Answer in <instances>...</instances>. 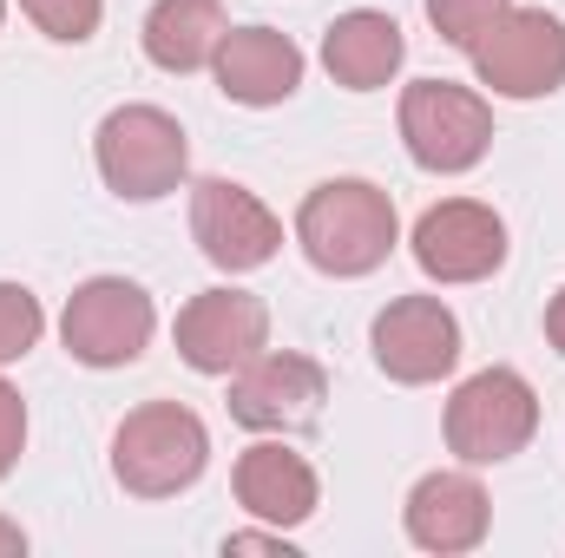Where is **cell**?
<instances>
[{
  "mask_svg": "<svg viewBox=\"0 0 565 558\" xmlns=\"http://www.w3.org/2000/svg\"><path fill=\"white\" fill-rule=\"evenodd\" d=\"M158 335V309L132 277H86L60 309V342L79 368H132Z\"/></svg>",
  "mask_w": 565,
  "mask_h": 558,
  "instance_id": "8992f818",
  "label": "cell"
},
{
  "mask_svg": "<svg viewBox=\"0 0 565 558\" xmlns=\"http://www.w3.org/2000/svg\"><path fill=\"white\" fill-rule=\"evenodd\" d=\"M415 264L427 282L440 289H460V282H487L507 264V217L480 197H440L415 217V237H408Z\"/></svg>",
  "mask_w": 565,
  "mask_h": 558,
  "instance_id": "9c48e42d",
  "label": "cell"
},
{
  "mask_svg": "<svg viewBox=\"0 0 565 558\" xmlns=\"http://www.w3.org/2000/svg\"><path fill=\"white\" fill-rule=\"evenodd\" d=\"M507 7H513V0H427V20H434V33H440L447 46H460V53H467V46H473L500 13H507Z\"/></svg>",
  "mask_w": 565,
  "mask_h": 558,
  "instance_id": "ffe728a7",
  "label": "cell"
},
{
  "mask_svg": "<svg viewBox=\"0 0 565 558\" xmlns=\"http://www.w3.org/2000/svg\"><path fill=\"white\" fill-rule=\"evenodd\" d=\"M231 493H237V506L250 513V519H264V526H302V519H316V506H322V480H316V466L296 453V447H282V440H257V447H244L237 453V466H231Z\"/></svg>",
  "mask_w": 565,
  "mask_h": 558,
  "instance_id": "9a60e30c",
  "label": "cell"
},
{
  "mask_svg": "<svg viewBox=\"0 0 565 558\" xmlns=\"http://www.w3.org/2000/svg\"><path fill=\"white\" fill-rule=\"evenodd\" d=\"M40 335H46L40 296H33L26 282H0V368L26 362V355L40 348Z\"/></svg>",
  "mask_w": 565,
  "mask_h": 558,
  "instance_id": "ac0fdd59",
  "label": "cell"
},
{
  "mask_svg": "<svg viewBox=\"0 0 565 558\" xmlns=\"http://www.w3.org/2000/svg\"><path fill=\"white\" fill-rule=\"evenodd\" d=\"M211 73H217V93H224L231 106L264 112V106L296 99L309 60H302V46H296L289 33H277V26H231V33L217 40Z\"/></svg>",
  "mask_w": 565,
  "mask_h": 558,
  "instance_id": "5bb4252c",
  "label": "cell"
},
{
  "mask_svg": "<svg viewBox=\"0 0 565 558\" xmlns=\"http://www.w3.org/2000/svg\"><path fill=\"white\" fill-rule=\"evenodd\" d=\"M171 335H178V362H184V368L231 382L250 355L270 348V302L250 296V289L217 282V289H198V296L178 309V329H171Z\"/></svg>",
  "mask_w": 565,
  "mask_h": 558,
  "instance_id": "30bf717a",
  "label": "cell"
},
{
  "mask_svg": "<svg viewBox=\"0 0 565 558\" xmlns=\"http://www.w3.org/2000/svg\"><path fill=\"white\" fill-rule=\"evenodd\" d=\"M20 552H26V533H20V526L0 513V558H20Z\"/></svg>",
  "mask_w": 565,
  "mask_h": 558,
  "instance_id": "cb8c5ba5",
  "label": "cell"
},
{
  "mask_svg": "<svg viewBox=\"0 0 565 558\" xmlns=\"http://www.w3.org/2000/svg\"><path fill=\"white\" fill-rule=\"evenodd\" d=\"M191 237H198L204 264H217L224 277H250V270L277 264L282 217L237 178H198L191 184Z\"/></svg>",
  "mask_w": 565,
  "mask_h": 558,
  "instance_id": "ba28073f",
  "label": "cell"
},
{
  "mask_svg": "<svg viewBox=\"0 0 565 558\" xmlns=\"http://www.w3.org/2000/svg\"><path fill=\"white\" fill-rule=\"evenodd\" d=\"M224 552H282V558H296V546H289L282 526H270V533H231Z\"/></svg>",
  "mask_w": 565,
  "mask_h": 558,
  "instance_id": "7402d4cb",
  "label": "cell"
},
{
  "mask_svg": "<svg viewBox=\"0 0 565 558\" xmlns=\"http://www.w3.org/2000/svg\"><path fill=\"white\" fill-rule=\"evenodd\" d=\"M402 144L434 178H460L493 151V106L473 86L415 79L402 86Z\"/></svg>",
  "mask_w": 565,
  "mask_h": 558,
  "instance_id": "5b68a950",
  "label": "cell"
},
{
  "mask_svg": "<svg viewBox=\"0 0 565 558\" xmlns=\"http://www.w3.org/2000/svg\"><path fill=\"white\" fill-rule=\"evenodd\" d=\"M20 453H26V401L13 382H0V480L20 466Z\"/></svg>",
  "mask_w": 565,
  "mask_h": 558,
  "instance_id": "44dd1931",
  "label": "cell"
},
{
  "mask_svg": "<svg viewBox=\"0 0 565 558\" xmlns=\"http://www.w3.org/2000/svg\"><path fill=\"white\" fill-rule=\"evenodd\" d=\"M211 466V427L184 401H145L113 433V480L132 500H178Z\"/></svg>",
  "mask_w": 565,
  "mask_h": 558,
  "instance_id": "7a4b0ae2",
  "label": "cell"
},
{
  "mask_svg": "<svg viewBox=\"0 0 565 558\" xmlns=\"http://www.w3.org/2000/svg\"><path fill=\"white\" fill-rule=\"evenodd\" d=\"M93 164L119 204H158L184 184L191 139L164 106H113L93 132Z\"/></svg>",
  "mask_w": 565,
  "mask_h": 558,
  "instance_id": "3957f363",
  "label": "cell"
},
{
  "mask_svg": "<svg viewBox=\"0 0 565 558\" xmlns=\"http://www.w3.org/2000/svg\"><path fill=\"white\" fill-rule=\"evenodd\" d=\"M224 33H231L224 0H151V13H145V26H139V46L158 73L184 79V73H204L217 60Z\"/></svg>",
  "mask_w": 565,
  "mask_h": 558,
  "instance_id": "e0dca14e",
  "label": "cell"
},
{
  "mask_svg": "<svg viewBox=\"0 0 565 558\" xmlns=\"http://www.w3.org/2000/svg\"><path fill=\"white\" fill-rule=\"evenodd\" d=\"M408 60V40H402V20L382 13V7H349L322 26V66L335 86L349 93H382Z\"/></svg>",
  "mask_w": 565,
  "mask_h": 558,
  "instance_id": "2e32d148",
  "label": "cell"
},
{
  "mask_svg": "<svg viewBox=\"0 0 565 558\" xmlns=\"http://www.w3.org/2000/svg\"><path fill=\"white\" fill-rule=\"evenodd\" d=\"M402 526H408V546H422L434 558H460L493 533V500L467 466H440L408 486Z\"/></svg>",
  "mask_w": 565,
  "mask_h": 558,
  "instance_id": "4fadbf2b",
  "label": "cell"
},
{
  "mask_svg": "<svg viewBox=\"0 0 565 558\" xmlns=\"http://www.w3.org/2000/svg\"><path fill=\"white\" fill-rule=\"evenodd\" d=\"M447 453L460 466H500L533 447L540 433V395L520 368H480L447 401Z\"/></svg>",
  "mask_w": 565,
  "mask_h": 558,
  "instance_id": "277c9868",
  "label": "cell"
},
{
  "mask_svg": "<svg viewBox=\"0 0 565 558\" xmlns=\"http://www.w3.org/2000/svg\"><path fill=\"white\" fill-rule=\"evenodd\" d=\"M369 348H375V368L388 382L427 388V382H447L460 368V322L440 296H395L375 315Z\"/></svg>",
  "mask_w": 565,
  "mask_h": 558,
  "instance_id": "7c38bea8",
  "label": "cell"
},
{
  "mask_svg": "<svg viewBox=\"0 0 565 558\" xmlns=\"http://www.w3.org/2000/svg\"><path fill=\"white\" fill-rule=\"evenodd\" d=\"M296 244H302L309 270H322V277L335 282L375 277L402 244L395 197L369 178H322L296 204Z\"/></svg>",
  "mask_w": 565,
  "mask_h": 558,
  "instance_id": "6da1fadb",
  "label": "cell"
},
{
  "mask_svg": "<svg viewBox=\"0 0 565 558\" xmlns=\"http://www.w3.org/2000/svg\"><path fill=\"white\" fill-rule=\"evenodd\" d=\"M20 13H26L46 40L86 46V40L99 33V20H106V0H20Z\"/></svg>",
  "mask_w": 565,
  "mask_h": 558,
  "instance_id": "d6986e66",
  "label": "cell"
},
{
  "mask_svg": "<svg viewBox=\"0 0 565 558\" xmlns=\"http://www.w3.org/2000/svg\"><path fill=\"white\" fill-rule=\"evenodd\" d=\"M0 20H7V0H0Z\"/></svg>",
  "mask_w": 565,
  "mask_h": 558,
  "instance_id": "d4e9b609",
  "label": "cell"
},
{
  "mask_svg": "<svg viewBox=\"0 0 565 558\" xmlns=\"http://www.w3.org/2000/svg\"><path fill=\"white\" fill-rule=\"evenodd\" d=\"M329 401V375L316 355L296 348H264L231 375V420L250 433H296L322 415Z\"/></svg>",
  "mask_w": 565,
  "mask_h": 558,
  "instance_id": "8fae6325",
  "label": "cell"
},
{
  "mask_svg": "<svg viewBox=\"0 0 565 558\" xmlns=\"http://www.w3.org/2000/svg\"><path fill=\"white\" fill-rule=\"evenodd\" d=\"M546 342H553V348L565 355V289L553 296V302H546Z\"/></svg>",
  "mask_w": 565,
  "mask_h": 558,
  "instance_id": "603a6c76",
  "label": "cell"
},
{
  "mask_svg": "<svg viewBox=\"0 0 565 558\" xmlns=\"http://www.w3.org/2000/svg\"><path fill=\"white\" fill-rule=\"evenodd\" d=\"M467 53L493 99H553L565 86V20L546 7H507Z\"/></svg>",
  "mask_w": 565,
  "mask_h": 558,
  "instance_id": "52a82bcc",
  "label": "cell"
}]
</instances>
